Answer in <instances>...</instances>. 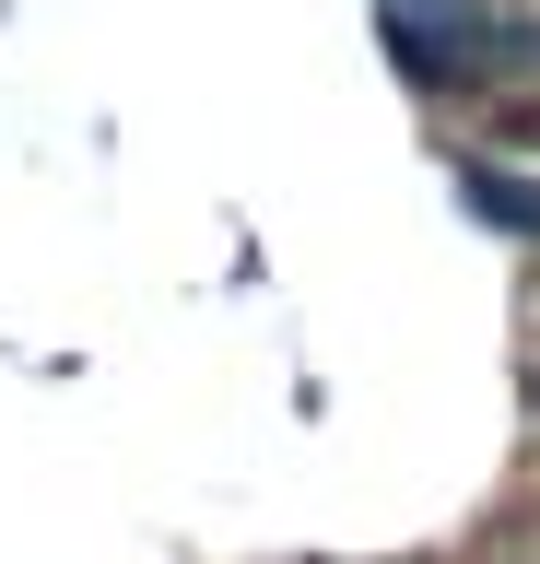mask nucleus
<instances>
[{
    "label": "nucleus",
    "instance_id": "f257e3e1",
    "mask_svg": "<svg viewBox=\"0 0 540 564\" xmlns=\"http://www.w3.org/2000/svg\"><path fill=\"white\" fill-rule=\"evenodd\" d=\"M459 188H470V212H482V224H505V236H540V176L494 165V153H459Z\"/></svg>",
    "mask_w": 540,
    "mask_h": 564
},
{
    "label": "nucleus",
    "instance_id": "f03ea898",
    "mask_svg": "<svg viewBox=\"0 0 540 564\" xmlns=\"http://www.w3.org/2000/svg\"><path fill=\"white\" fill-rule=\"evenodd\" d=\"M494 153H540V95H505L494 106Z\"/></svg>",
    "mask_w": 540,
    "mask_h": 564
},
{
    "label": "nucleus",
    "instance_id": "7ed1b4c3",
    "mask_svg": "<svg viewBox=\"0 0 540 564\" xmlns=\"http://www.w3.org/2000/svg\"><path fill=\"white\" fill-rule=\"evenodd\" d=\"M388 12H423V24H494V0H388Z\"/></svg>",
    "mask_w": 540,
    "mask_h": 564
},
{
    "label": "nucleus",
    "instance_id": "20e7f679",
    "mask_svg": "<svg viewBox=\"0 0 540 564\" xmlns=\"http://www.w3.org/2000/svg\"><path fill=\"white\" fill-rule=\"evenodd\" d=\"M505 47H517V59H540V24H505Z\"/></svg>",
    "mask_w": 540,
    "mask_h": 564
},
{
    "label": "nucleus",
    "instance_id": "39448f33",
    "mask_svg": "<svg viewBox=\"0 0 540 564\" xmlns=\"http://www.w3.org/2000/svg\"><path fill=\"white\" fill-rule=\"evenodd\" d=\"M529 412H540V377H529Z\"/></svg>",
    "mask_w": 540,
    "mask_h": 564
}]
</instances>
